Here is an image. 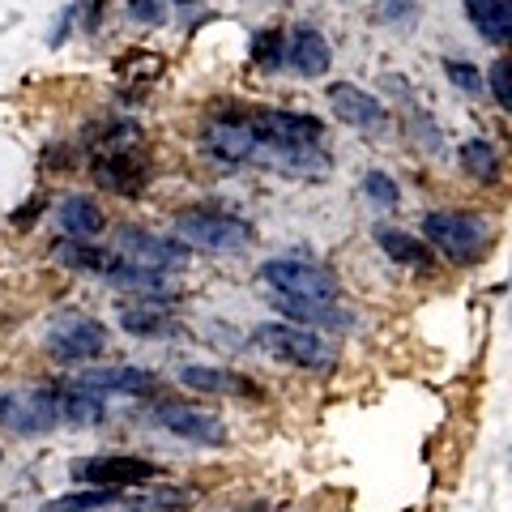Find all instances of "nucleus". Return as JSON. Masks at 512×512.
I'll return each instance as SVG.
<instances>
[{
    "label": "nucleus",
    "mask_w": 512,
    "mask_h": 512,
    "mask_svg": "<svg viewBox=\"0 0 512 512\" xmlns=\"http://www.w3.org/2000/svg\"><path fill=\"white\" fill-rule=\"evenodd\" d=\"M103 278L116 286V291H137V299H150V295H171V282L163 269H146V265H133L124 256H111Z\"/></svg>",
    "instance_id": "21"
},
{
    "label": "nucleus",
    "mask_w": 512,
    "mask_h": 512,
    "mask_svg": "<svg viewBox=\"0 0 512 512\" xmlns=\"http://www.w3.org/2000/svg\"><path fill=\"white\" fill-rule=\"evenodd\" d=\"M56 218H60V231L73 235V239H94L103 235L107 218H103V205L86 197V192H69L60 205H56Z\"/></svg>",
    "instance_id": "22"
},
{
    "label": "nucleus",
    "mask_w": 512,
    "mask_h": 512,
    "mask_svg": "<svg viewBox=\"0 0 512 512\" xmlns=\"http://www.w3.org/2000/svg\"><path fill=\"white\" fill-rule=\"evenodd\" d=\"M128 13L146 26H158L167 18V0H128Z\"/></svg>",
    "instance_id": "33"
},
{
    "label": "nucleus",
    "mask_w": 512,
    "mask_h": 512,
    "mask_svg": "<svg viewBox=\"0 0 512 512\" xmlns=\"http://www.w3.org/2000/svg\"><path fill=\"white\" fill-rule=\"evenodd\" d=\"M192 500H197V491H180V487H163V491H154L150 495V500H141V504H146V508H188Z\"/></svg>",
    "instance_id": "32"
},
{
    "label": "nucleus",
    "mask_w": 512,
    "mask_h": 512,
    "mask_svg": "<svg viewBox=\"0 0 512 512\" xmlns=\"http://www.w3.org/2000/svg\"><path fill=\"white\" fill-rule=\"evenodd\" d=\"M124 491H111V487H90V491H69V495H56L47 500L43 512H99V508H111L120 504Z\"/></svg>",
    "instance_id": "27"
},
{
    "label": "nucleus",
    "mask_w": 512,
    "mask_h": 512,
    "mask_svg": "<svg viewBox=\"0 0 512 512\" xmlns=\"http://www.w3.org/2000/svg\"><path fill=\"white\" fill-rule=\"evenodd\" d=\"M231 512H274V508H265V504H256V508H231Z\"/></svg>",
    "instance_id": "35"
},
{
    "label": "nucleus",
    "mask_w": 512,
    "mask_h": 512,
    "mask_svg": "<svg viewBox=\"0 0 512 512\" xmlns=\"http://www.w3.org/2000/svg\"><path fill=\"white\" fill-rule=\"evenodd\" d=\"M244 116L256 133V167L282 175H312V180L329 171L325 124L316 116L286 107H244Z\"/></svg>",
    "instance_id": "1"
},
{
    "label": "nucleus",
    "mask_w": 512,
    "mask_h": 512,
    "mask_svg": "<svg viewBox=\"0 0 512 512\" xmlns=\"http://www.w3.org/2000/svg\"><path fill=\"white\" fill-rule=\"evenodd\" d=\"M483 86H491V99H495V107H500V111L512 107V64H508L504 56L487 69V82H483Z\"/></svg>",
    "instance_id": "29"
},
{
    "label": "nucleus",
    "mask_w": 512,
    "mask_h": 512,
    "mask_svg": "<svg viewBox=\"0 0 512 512\" xmlns=\"http://www.w3.org/2000/svg\"><path fill=\"white\" fill-rule=\"evenodd\" d=\"M461 5H466L470 26L487 43L504 47L512 39V0H461Z\"/></svg>",
    "instance_id": "23"
},
{
    "label": "nucleus",
    "mask_w": 512,
    "mask_h": 512,
    "mask_svg": "<svg viewBox=\"0 0 512 512\" xmlns=\"http://www.w3.org/2000/svg\"><path fill=\"white\" fill-rule=\"evenodd\" d=\"M329 107L342 124L359 128V133H384V128H389V107L355 82H333L329 86Z\"/></svg>",
    "instance_id": "12"
},
{
    "label": "nucleus",
    "mask_w": 512,
    "mask_h": 512,
    "mask_svg": "<svg viewBox=\"0 0 512 512\" xmlns=\"http://www.w3.org/2000/svg\"><path fill=\"white\" fill-rule=\"evenodd\" d=\"M171 5H180V9H192V5H197V0H171Z\"/></svg>",
    "instance_id": "36"
},
{
    "label": "nucleus",
    "mask_w": 512,
    "mask_h": 512,
    "mask_svg": "<svg viewBox=\"0 0 512 512\" xmlns=\"http://www.w3.org/2000/svg\"><path fill=\"white\" fill-rule=\"evenodd\" d=\"M111 342V329L103 325L99 316H90V312H60L52 325H47L43 333V355L60 363V367H77V363H94L107 350Z\"/></svg>",
    "instance_id": "4"
},
{
    "label": "nucleus",
    "mask_w": 512,
    "mask_h": 512,
    "mask_svg": "<svg viewBox=\"0 0 512 512\" xmlns=\"http://www.w3.org/2000/svg\"><path fill=\"white\" fill-rule=\"evenodd\" d=\"M376 248L389 256L393 265H402V269H414V274H436V252H431L419 235H410V231H397V227H376Z\"/></svg>",
    "instance_id": "17"
},
{
    "label": "nucleus",
    "mask_w": 512,
    "mask_h": 512,
    "mask_svg": "<svg viewBox=\"0 0 512 512\" xmlns=\"http://www.w3.org/2000/svg\"><path fill=\"white\" fill-rule=\"evenodd\" d=\"M444 77L466 94H483V73H478V64H470V60H444Z\"/></svg>",
    "instance_id": "30"
},
{
    "label": "nucleus",
    "mask_w": 512,
    "mask_h": 512,
    "mask_svg": "<svg viewBox=\"0 0 512 512\" xmlns=\"http://www.w3.org/2000/svg\"><path fill=\"white\" fill-rule=\"evenodd\" d=\"M414 18H419L414 0H384V5L376 9V22H384V26H410Z\"/></svg>",
    "instance_id": "31"
},
{
    "label": "nucleus",
    "mask_w": 512,
    "mask_h": 512,
    "mask_svg": "<svg viewBox=\"0 0 512 512\" xmlns=\"http://www.w3.org/2000/svg\"><path fill=\"white\" fill-rule=\"evenodd\" d=\"M252 342L274 355L282 363L299 367V372H312V376H329L338 367V350L333 342H325V333L316 329H303V325H291V320H269V325H256L252 329Z\"/></svg>",
    "instance_id": "3"
},
{
    "label": "nucleus",
    "mask_w": 512,
    "mask_h": 512,
    "mask_svg": "<svg viewBox=\"0 0 512 512\" xmlns=\"http://www.w3.org/2000/svg\"><path fill=\"white\" fill-rule=\"evenodd\" d=\"M171 227L184 248H205V252H239L256 239V227L248 218H235L227 210H205V205L180 210L171 218Z\"/></svg>",
    "instance_id": "5"
},
{
    "label": "nucleus",
    "mask_w": 512,
    "mask_h": 512,
    "mask_svg": "<svg viewBox=\"0 0 512 512\" xmlns=\"http://www.w3.org/2000/svg\"><path fill=\"white\" fill-rule=\"evenodd\" d=\"M274 308L282 312V320L303 329H350L355 316H350L338 299H295V295H274Z\"/></svg>",
    "instance_id": "14"
},
{
    "label": "nucleus",
    "mask_w": 512,
    "mask_h": 512,
    "mask_svg": "<svg viewBox=\"0 0 512 512\" xmlns=\"http://www.w3.org/2000/svg\"><path fill=\"white\" fill-rule=\"evenodd\" d=\"M457 163H461V171H466L470 180H478V184H500V175H504L500 150H495L487 137H470L466 146H461Z\"/></svg>",
    "instance_id": "25"
},
{
    "label": "nucleus",
    "mask_w": 512,
    "mask_h": 512,
    "mask_svg": "<svg viewBox=\"0 0 512 512\" xmlns=\"http://www.w3.org/2000/svg\"><path fill=\"white\" fill-rule=\"evenodd\" d=\"M248 60H252V69H261V73H278L286 64V35L278 26H261L248 43Z\"/></svg>",
    "instance_id": "26"
},
{
    "label": "nucleus",
    "mask_w": 512,
    "mask_h": 512,
    "mask_svg": "<svg viewBox=\"0 0 512 512\" xmlns=\"http://www.w3.org/2000/svg\"><path fill=\"white\" fill-rule=\"evenodd\" d=\"M30 218H43V197H30L26 201V210H18V214H13V227H30Z\"/></svg>",
    "instance_id": "34"
},
{
    "label": "nucleus",
    "mask_w": 512,
    "mask_h": 512,
    "mask_svg": "<svg viewBox=\"0 0 512 512\" xmlns=\"http://www.w3.org/2000/svg\"><path fill=\"white\" fill-rule=\"evenodd\" d=\"M94 184L103 192H120V197H137L141 188L150 180V167L146 158H137L133 150H99L90 163Z\"/></svg>",
    "instance_id": "13"
},
{
    "label": "nucleus",
    "mask_w": 512,
    "mask_h": 512,
    "mask_svg": "<svg viewBox=\"0 0 512 512\" xmlns=\"http://www.w3.org/2000/svg\"><path fill=\"white\" fill-rule=\"evenodd\" d=\"M82 384H90L94 393H120V397H150L158 393V376L146 367H90V372L77 376Z\"/></svg>",
    "instance_id": "18"
},
{
    "label": "nucleus",
    "mask_w": 512,
    "mask_h": 512,
    "mask_svg": "<svg viewBox=\"0 0 512 512\" xmlns=\"http://www.w3.org/2000/svg\"><path fill=\"white\" fill-rule=\"evenodd\" d=\"M363 197L376 205V210H397V205H402V188H397V180L389 171H380V167H372L363 175Z\"/></svg>",
    "instance_id": "28"
},
{
    "label": "nucleus",
    "mask_w": 512,
    "mask_h": 512,
    "mask_svg": "<svg viewBox=\"0 0 512 512\" xmlns=\"http://www.w3.org/2000/svg\"><path fill=\"white\" fill-rule=\"evenodd\" d=\"M261 282L274 295H295V299H342V282L333 269L316 261H299V256H269L261 265Z\"/></svg>",
    "instance_id": "6"
},
{
    "label": "nucleus",
    "mask_w": 512,
    "mask_h": 512,
    "mask_svg": "<svg viewBox=\"0 0 512 512\" xmlns=\"http://www.w3.org/2000/svg\"><path fill=\"white\" fill-rule=\"evenodd\" d=\"M201 146L210 158H218V163L256 167V133L244 116V103L214 111V120L205 124V133H201Z\"/></svg>",
    "instance_id": "9"
},
{
    "label": "nucleus",
    "mask_w": 512,
    "mask_h": 512,
    "mask_svg": "<svg viewBox=\"0 0 512 512\" xmlns=\"http://www.w3.org/2000/svg\"><path fill=\"white\" fill-rule=\"evenodd\" d=\"M120 329L137 342H154V338L180 333V320H175L167 308H158V303L137 299V303H128V308H120Z\"/></svg>",
    "instance_id": "20"
},
{
    "label": "nucleus",
    "mask_w": 512,
    "mask_h": 512,
    "mask_svg": "<svg viewBox=\"0 0 512 512\" xmlns=\"http://www.w3.org/2000/svg\"><path fill=\"white\" fill-rule=\"evenodd\" d=\"M180 384L197 393H210V397H261V389L248 376L227 372V367H205V363H188L180 372Z\"/></svg>",
    "instance_id": "19"
},
{
    "label": "nucleus",
    "mask_w": 512,
    "mask_h": 512,
    "mask_svg": "<svg viewBox=\"0 0 512 512\" xmlns=\"http://www.w3.org/2000/svg\"><path fill=\"white\" fill-rule=\"evenodd\" d=\"M423 244L453 265H478L491 248V222L470 210H431L423 214Z\"/></svg>",
    "instance_id": "2"
},
{
    "label": "nucleus",
    "mask_w": 512,
    "mask_h": 512,
    "mask_svg": "<svg viewBox=\"0 0 512 512\" xmlns=\"http://www.w3.org/2000/svg\"><path fill=\"white\" fill-rule=\"evenodd\" d=\"M150 419L163 431H171V436L188 440V444H201V448H222V444H227V423H222V414L210 410V406L163 402V406H154Z\"/></svg>",
    "instance_id": "10"
},
{
    "label": "nucleus",
    "mask_w": 512,
    "mask_h": 512,
    "mask_svg": "<svg viewBox=\"0 0 512 512\" xmlns=\"http://www.w3.org/2000/svg\"><path fill=\"white\" fill-rule=\"evenodd\" d=\"M52 393H56L60 423H69V427H94V423L107 419V397L94 393L90 384H82L77 376L73 380H56Z\"/></svg>",
    "instance_id": "15"
},
{
    "label": "nucleus",
    "mask_w": 512,
    "mask_h": 512,
    "mask_svg": "<svg viewBox=\"0 0 512 512\" xmlns=\"http://www.w3.org/2000/svg\"><path fill=\"white\" fill-rule=\"evenodd\" d=\"M52 256H56L64 269H73V274H99V278H103V269L111 261V252L99 248L94 239H73V235L69 239H56Z\"/></svg>",
    "instance_id": "24"
},
{
    "label": "nucleus",
    "mask_w": 512,
    "mask_h": 512,
    "mask_svg": "<svg viewBox=\"0 0 512 512\" xmlns=\"http://www.w3.org/2000/svg\"><path fill=\"white\" fill-rule=\"evenodd\" d=\"M60 427L52 384L43 389H0V431L13 436H47Z\"/></svg>",
    "instance_id": "8"
},
{
    "label": "nucleus",
    "mask_w": 512,
    "mask_h": 512,
    "mask_svg": "<svg viewBox=\"0 0 512 512\" xmlns=\"http://www.w3.org/2000/svg\"><path fill=\"white\" fill-rule=\"evenodd\" d=\"M286 64L299 73V77H325L333 52H329V39L320 35L316 26H295L286 35Z\"/></svg>",
    "instance_id": "16"
},
{
    "label": "nucleus",
    "mask_w": 512,
    "mask_h": 512,
    "mask_svg": "<svg viewBox=\"0 0 512 512\" xmlns=\"http://www.w3.org/2000/svg\"><path fill=\"white\" fill-rule=\"evenodd\" d=\"M116 248L124 261H133V265H146V269H180L188 261V252L180 239H163V235H154L146 227H133V222H124V227L116 231Z\"/></svg>",
    "instance_id": "11"
},
{
    "label": "nucleus",
    "mask_w": 512,
    "mask_h": 512,
    "mask_svg": "<svg viewBox=\"0 0 512 512\" xmlns=\"http://www.w3.org/2000/svg\"><path fill=\"white\" fill-rule=\"evenodd\" d=\"M73 478H82L86 487H111V491H133L167 478V470L150 457H128V453H99V457H77Z\"/></svg>",
    "instance_id": "7"
}]
</instances>
